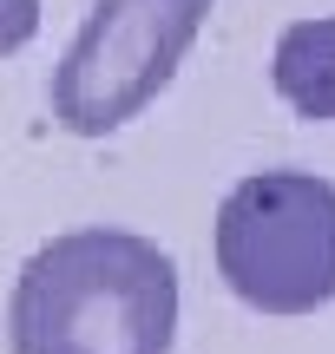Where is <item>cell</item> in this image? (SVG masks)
Masks as SVG:
<instances>
[{"label": "cell", "mask_w": 335, "mask_h": 354, "mask_svg": "<svg viewBox=\"0 0 335 354\" xmlns=\"http://www.w3.org/2000/svg\"><path fill=\"white\" fill-rule=\"evenodd\" d=\"M210 7L217 0H92L73 46L53 66V125L73 138H112L145 118L191 59Z\"/></svg>", "instance_id": "3"}, {"label": "cell", "mask_w": 335, "mask_h": 354, "mask_svg": "<svg viewBox=\"0 0 335 354\" xmlns=\"http://www.w3.org/2000/svg\"><path fill=\"white\" fill-rule=\"evenodd\" d=\"M39 33V0H0V59L26 53Z\"/></svg>", "instance_id": "5"}, {"label": "cell", "mask_w": 335, "mask_h": 354, "mask_svg": "<svg viewBox=\"0 0 335 354\" xmlns=\"http://www.w3.org/2000/svg\"><path fill=\"white\" fill-rule=\"evenodd\" d=\"M270 86L302 125H335V13H302L276 33Z\"/></svg>", "instance_id": "4"}, {"label": "cell", "mask_w": 335, "mask_h": 354, "mask_svg": "<svg viewBox=\"0 0 335 354\" xmlns=\"http://www.w3.org/2000/svg\"><path fill=\"white\" fill-rule=\"evenodd\" d=\"M178 256L145 230L79 223L20 263L7 295V354H171Z\"/></svg>", "instance_id": "1"}, {"label": "cell", "mask_w": 335, "mask_h": 354, "mask_svg": "<svg viewBox=\"0 0 335 354\" xmlns=\"http://www.w3.org/2000/svg\"><path fill=\"white\" fill-rule=\"evenodd\" d=\"M217 282L250 315H323L335 302V184L323 171H250L210 216Z\"/></svg>", "instance_id": "2"}]
</instances>
